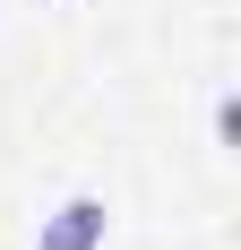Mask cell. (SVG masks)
Instances as JSON below:
<instances>
[{"label":"cell","instance_id":"obj_1","mask_svg":"<svg viewBox=\"0 0 241 250\" xmlns=\"http://www.w3.org/2000/svg\"><path fill=\"white\" fill-rule=\"evenodd\" d=\"M103 225H112V207H103L95 190H78V199H60V207L43 216L35 250H103Z\"/></svg>","mask_w":241,"mask_h":250}]
</instances>
